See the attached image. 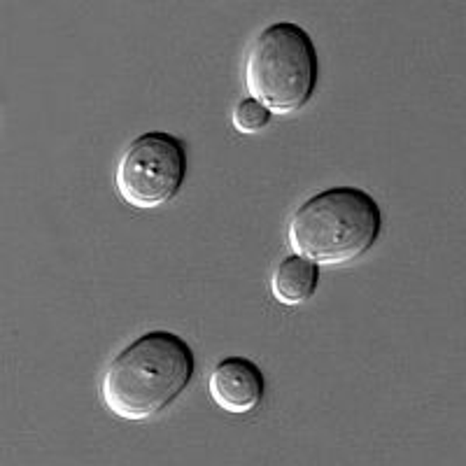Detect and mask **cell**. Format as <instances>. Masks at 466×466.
Listing matches in <instances>:
<instances>
[{"label": "cell", "mask_w": 466, "mask_h": 466, "mask_svg": "<svg viewBox=\"0 0 466 466\" xmlns=\"http://www.w3.org/2000/svg\"><path fill=\"white\" fill-rule=\"evenodd\" d=\"M197 371L189 345L170 331H149L107 364L101 397L115 418L145 422L166 410Z\"/></svg>", "instance_id": "1"}, {"label": "cell", "mask_w": 466, "mask_h": 466, "mask_svg": "<svg viewBox=\"0 0 466 466\" xmlns=\"http://www.w3.org/2000/svg\"><path fill=\"white\" fill-rule=\"evenodd\" d=\"M382 231V210L371 194L355 187L319 191L294 210L287 227L291 252L318 266L360 259Z\"/></svg>", "instance_id": "2"}, {"label": "cell", "mask_w": 466, "mask_h": 466, "mask_svg": "<svg viewBox=\"0 0 466 466\" xmlns=\"http://www.w3.org/2000/svg\"><path fill=\"white\" fill-rule=\"evenodd\" d=\"M318 52L297 24L278 22L252 40L245 61V86L249 98L270 115L301 110L318 86Z\"/></svg>", "instance_id": "3"}, {"label": "cell", "mask_w": 466, "mask_h": 466, "mask_svg": "<svg viewBox=\"0 0 466 466\" xmlns=\"http://www.w3.org/2000/svg\"><path fill=\"white\" fill-rule=\"evenodd\" d=\"M187 173L185 145L170 133H143L124 149L116 191L127 206L154 210L177 197Z\"/></svg>", "instance_id": "4"}, {"label": "cell", "mask_w": 466, "mask_h": 466, "mask_svg": "<svg viewBox=\"0 0 466 466\" xmlns=\"http://www.w3.org/2000/svg\"><path fill=\"white\" fill-rule=\"evenodd\" d=\"M210 397L231 415L252 413L264 399L266 380L259 366L245 357H227L212 371Z\"/></svg>", "instance_id": "5"}, {"label": "cell", "mask_w": 466, "mask_h": 466, "mask_svg": "<svg viewBox=\"0 0 466 466\" xmlns=\"http://www.w3.org/2000/svg\"><path fill=\"white\" fill-rule=\"evenodd\" d=\"M318 282L319 266L294 255L278 264L273 280H270V294L280 306L294 308L313 297L315 289H318Z\"/></svg>", "instance_id": "6"}, {"label": "cell", "mask_w": 466, "mask_h": 466, "mask_svg": "<svg viewBox=\"0 0 466 466\" xmlns=\"http://www.w3.org/2000/svg\"><path fill=\"white\" fill-rule=\"evenodd\" d=\"M270 122V112L266 110L261 103H257L255 98H245L238 103V107L233 110V127L240 133H257Z\"/></svg>", "instance_id": "7"}]
</instances>
